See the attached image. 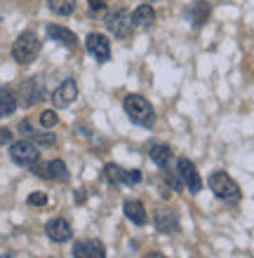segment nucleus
I'll list each match as a JSON object with an SVG mask.
<instances>
[{
	"label": "nucleus",
	"mask_w": 254,
	"mask_h": 258,
	"mask_svg": "<svg viewBox=\"0 0 254 258\" xmlns=\"http://www.w3.org/2000/svg\"><path fill=\"white\" fill-rule=\"evenodd\" d=\"M59 122V117H57V113L55 110H45V113H42L40 115V124L45 129H49V127H55V124Z\"/></svg>",
	"instance_id": "23"
},
{
	"label": "nucleus",
	"mask_w": 254,
	"mask_h": 258,
	"mask_svg": "<svg viewBox=\"0 0 254 258\" xmlns=\"http://www.w3.org/2000/svg\"><path fill=\"white\" fill-rule=\"evenodd\" d=\"M45 202H47V195H45V192H33V195L28 197V204H31V207H42Z\"/></svg>",
	"instance_id": "24"
},
{
	"label": "nucleus",
	"mask_w": 254,
	"mask_h": 258,
	"mask_svg": "<svg viewBox=\"0 0 254 258\" xmlns=\"http://www.w3.org/2000/svg\"><path fill=\"white\" fill-rule=\"evenodd\" d=\"M144 258H165V256H163V253H158V251H153V253H146Z\"/></svg>",
	"instance_id": "29"
},
{
	"label": "nucleus",
	"mask_w": 254,
	"mask_h": 258,
	"mask_svg": "<svg viewBox=\"0 0 254 258\" xmlns=\"http://www.w3.org/2000/svg\"><path fill=\"white\" fill-rule=\"evenodd\" d=\"M177 174L179 178H181V183L188 188V192H200V188H202V181H200V174L198 169H195V164L191 162V160H186V157H181L177 162Z\"/></svg>",
	"instance_id": "6"
},
{
	"label": "nucleus",
	"mask_w": 254,
	"mask_h": 258,
	"mask_svg": "<svg viewBox=\"0 0 254 258\" xmlns=\"http://www.w3.org/2000/svg\"><path fill=\"white\" fill-rule=\"evenodd\" d=\"M47 35L52 38V40L57 42H62V45H66V47H76L78 45V38L73 31H69V28H64V26H57V24H49L47 26Z\"/></svg>",
	"instance_id": "13"
},
{
	"label": "nucleus",
	"mask_w": 254,
	"mask_h": 258,
	"mask_svg": "<svg viewBox=\"0 0 254 258\" xmlns=\"http://www.w3.org/2000/svg\"><path fill=\"white\" fill-rule=\"evenodd\" d=\"M73 258H106V246L99 239H83L73 246Z\"/></svg>",
	"instance_id": "11"
},
{
	"label": "nucleus",
	"mask_w": 254,
	"mask_h": 258,
	"mask_svg": "<svg viewBox=\"0 0 254 258\" xmlns=\"http://www.w3.org/2000/svg\"><path fill=\"white\" fill-rule=\"evenodd\" d=\"M47 178H55V181H69V169L62 160H52L47 164Z\"/></svg>",
	"instance_id": "22"
},
{
	"label": "nucleus",
	"mask_w": 254,
	"mask_h": 258,
	"mask_svg": "<svg viewBox=\"0 0 254 258\" xmlns=\"http://www.w3.org/2000/svg\"><path fill=\"white\" fill-rule=\"evenodd\" d=\"M10 157L19 167H33L40 160V153H38L33 141H17L10 146Z\"/></svg>",
	"instance_id": "4"
},
{
	"label": "nucleus",
	"mask_w": 254,
	"mask_h": 258,
	"mask_svg": "<svg viewBox=\"0 0 254 258\" xmlns=\"http://www.w3.org/2000/svg\"><path fill=\"white\" fill-rule=\"evenodd\" d=\"M139 181H141L139 169H130V171H127V183H139Z\"/></svg>",
	"instance_id": "25"
},
{
	"label": "nucleus",
	"mask_w": 254,
	"mask_h": 258,
	"mask_svg": "<svg viewBox=\"0 0 254 258\" xmlns=\"http://www.w3.org/2000/svg\"><path fill=\"white\" fill-rule=\"evenodd\" d=\"M104 7H106V3H104V0H89V10H104Z\"/></svg>",
	"instance_id": "27"
},
{
	"label": "nucleus",
	"mask_w": 254,
	"mask_h": 258,
	"mask_svg": "<svg viewBox=\"0 0 254 258\" xmlns=\"http://www.w3.org/2000/svg\"><path fill=\"white\" fill-rule=\"evenodd\" d=\"M210 190L219 197V200H226V202H238L242 197L240 185L235 183L226 171H214L212 176H210Z\"/></svg>",
	"instance_id": "3"
},
{
	"label": "nucleus",
	"mask_w": 254,
	"mask_h": 258,
	"mask_svg": "<svg viewBox=\"0 0 254 258\" xmlns=\"http://www.w3.org/2000/svg\"><path fill=\"white\" fill-rule=\"evenodd\" d=\"M148 155H151V160L158 164L160 169H165L167 162L172 160V148H170V146H165V143H158V146H153V148H151V153H148Z\"/></svg>",
	"instance_id": "18"
},
{
	"label": "nucleus",
	"mask_w": 254,
	"mask_h": 258,
	"mask_svg": "<svg viewBox=\"0 0 254 258\" xmlns=\"http://www.w3.org/2000/svg\"><path fill=\"white\" fill-rule=\"evenodd\" d=\"M19 132L26 139H31V141H35V143H42V146H52V143L57 141L55 139V134H45V132H35L33 127H31V122L28 120H24V122L19 124Z\"/></svg>",
	"instance_id": "16"
},
{
	"label": "nucleus",
	"mask_w": 254,
	"mask_h": 258,
	"mask_svg": "<svg viewBox=\"0 0 254 258\" xmlns=\"http://www.w3.org/2000/svg\"><path fill=\"white\" fill-rule=\"evenodd\" d=\"M45 232H47V237L52 242H69L73 230H71V225L66 218H52L47 225H45Z\"/></svg>",
	"instance_id": "12"
},
{
	"label": "nucleus",
	"mask_w": 254,
	"mask_h": 258,
	"mask_svg": "<svg viewBox=\"0 0 254 258\" xmlns=\"http://www.w3.org/2000/svg\"><path fill=\"white\" fill-rule=\"evenodd\" d=\"M40 52V40H38V35L33 31H26V33H21L12 45V56L14 61L21 63V66H28V63L35 61V56Z\"/></svg>",
	"instance_id": "2"
},
{
	"label": "nucleus",
	"mask_w": 254,
	"mask_h": 258,
	"mask_svg": "<svg viewBox=\"0 0 254 258\" xmlns=\"http://www.w3.org/2000/svg\"><path fill=\"white\" fill-rule=\"evenodd\" d=\"M104 24H106V28H109L116 38H130V33H132V19L127 17L125 10H113V12H109L106 19H104Z\"/></svg>",
	"instance_id": "5"
},
{
	"label": "nucleus",
	"mask_w": 254,
	"mask_h": 258,
	"mask_svg": "<svg viewBox=\"0 0 254 258\" xmlns=\"http://www.w3.org/2000/svg\"><path fill=\"white\" fill-rule=\"evenodd\" d=\"M87 52L94 56L96 61H109L111 59V45L106 35L101 33H89L87 35Z\"/></svg>",
	"instance_id": "10"
},
{
	"label": "nucleus",
	"mask_w": 254,
	"mask_h": 258,
	"mask_svg": "<svg viewBox=\"0 0 254 258\" xmlns=\"http://www.w3.org/2000/svg\"><path fill=\"white\" fill-rule=\"evenodd\" d=\"M123 211H125V216L130 218L132 223H137V225L146 223V209H144V204L139 202V200H127V202L123 204Z\"/></svg>",
	"instance_id": "15"
},
{
	"label": "nucleus",
	"mask_w": 254,
	"mask_h": 258,
	"mask_svg": "<svg viewBox=\"0 0 254 258\" xmlns=\"http://www.w3.org/2000/svg\"><path fill=\"white\" fill-rule=\"evenodd\" d=\"M104 178H106L111 185L127 183V171L120 169L118 164H106V167H104Z\"/></svg>",
	"instance_id": "20"
},
{
	"label": "nucleus",
	"mask_w": 254,
	"mask_h": 258,
	"mask_svg": "<svg viewBox=\"0 0 254 258\" xmlns=\"http://www.w3.org/2000/svg\"><path fill=\"white\" fill-rule=\"evenodd\" d=\"M167 181H170V185H172V188H177V190H179V188H181V183H179V181H177V178H174V176H172V174H167Z\"/></svg>",
	"instance_id": "28"
},
{
	"label": "nucleus",
	"mask_w": 254,
	"mask_h": 258,
	"mask_svg": "<svg viewBox=\"0 0 254 258\" xmlns=\"http://www.w3.org/2000/svg\"><path fill=\"white\" fill-rule=\"evenodd\" d=\"M10 141H12V132L10 129H0V146H5Z\"/></svg>",
	"instance_id": "26"
},
{
	"label": "nucleus",
	"mask_w": 254,
	"mask_h": 258,
	"mask_svg": "<svg viewBox=\"0 0 254 258\" xmlns=\"http://www.w3.org/2000/svg\"><path fill=\"white\" fill-rule=\"evenodd\" d=\"M76 96H78V85L76 80H64L59 87L52 92V101H55L57 108H66V106H71V103L76 101Z\"/></svg>",
	"instance_id": "9"
},
{
	"label": "nucleus",
	"mask_w": 254,
	"mask_h": 258,
	"mask_svg": "<svg viewBox=\"0 0 254 258\" xmlns=\"http://www.w3.org/2000/svg\"><path fill=\"white\" fill-rule=\"evenodd\" d=\"M76 3L78 0H47L49 10L59 17H69V14L76 12Z\"/></svg>",
	"instance_id": "21"
},
{
	"label": "nucleus",
	"mask_w": 254,
	"mask_h": 258,
	"mask_svg": "<svg viewBox=\"0 0 254 258\" xmlns=\"http://www.w3.org/2000/svg\"><path fill=\"white\" fill-rule=\"evenodd\" d=\"M153 21H156V12L151 5H139L132 14V26L137 28H151Z\"/></svg>",
	"instance_id": "14"
},
{
	"label": "nucleus",
	"mask_w": 254,
	"mask_h": 258,
	"mask_svg": "<svg viewBox=\"0 0 254 258\" xmlns=\"http://www.w3.org/2000/svg\"><path fill=\"white\" fill-rule=\"evenodd\" d=\"M153 223H156L158 232H163V235H177L179 232V216L172 209H167V207H163V209L156 211Z\"/></svg>",
	"instance_id": "8"
},
{
	"label": "nucleus",
	"mask_w": 254,
	"mask_h": 258,
	"mask_svg": "<svg viewBox=\"0 0 254 258\" xmlns=\"http://www.w3.org/2000/svg\"><path fill=\"white\" fill-rule=\"evenodd\" d=\"M17 110V96L10 87H0V117L12 115Z\"/></svg>",
	"instance_id": "17"
},
{
	"label": "nucleus",
	"mask_w": 254,
	"mask_h": 258,
	"mask_svg": "<svg viewBox=\"0 0 254 258\" xmlns=\"http://www.w3.org/2000/svg\"><path fill=\"white\" fill-rule=\"evenodd\" d=\"M125 113L130 115V120L134 124H141V127H153L156 124V110H153L151 101L144 99L139 94H130L125 96Z\"/></svg>",
	"instance_id": "1"
},
{
	"label": "nucleus",
	"mask_w": 254,
	"mask_h": 258,
	"mask_svg": "<svg viewBox=\"0 0 254 258\" xmlns=\"http://www.w3.org/2000/svg\"><path fill=\"white\" fill-rule=\"evenodd\" d=\"M207 17H210V5H207L205 0H198V3L191 7V21H193V26L200 28L207 21Z\"/></svg>",
	"instance_id": "19"
},
{
	"label": "nucleus",
	"mask_w": 254,
	"mask_h": 258,
	"mask_svg": "<svg viewBox=\"0 0 254 258\" xmlns=\"http://www.w3.org/2000/svg\"><path fill=\"white\" fill-rule=\"evenodd\" d=\"M0 258H12V256H0Z\"/></svg>",
	"instance_id": "30"
},
{
	"label": "nucleus",
	"mask_w": 254,
	"mask_h": 258,
	"mask_svg": "<svg viewBox=\"0 0 254 258\" xmlns=\"http://www.w3.org/2000/svg\"><path fill=\"white\" fill-rule=\"evenodd\" d=\"M45 99V82L40 78H31L21 85V106H33Z\"/></svg>",
	"instance_id": "7"
}]
</instances>
